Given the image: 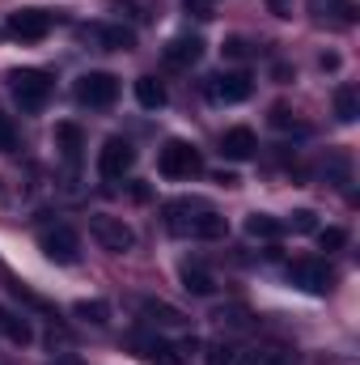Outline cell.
I'll use <instances>...</instances> for the list:
<instances>
[{"mask_svg":"<svg viewBox=\"0 0 360 365\" xmlns=\"http://www.w3.org/2000/svg\"><path fill=\"white\" fill-rule=\"evenodd\" d=\"M90 234H93V242H97L102 251H110V255H127V251L136 247V230H132L123 217H110V212H93Z\"/></svg>","mask_w":360,"mask_h":365,"instance_id":"6da1fadb","label":"cell"},{"mask_svg":"<svg viewBox=\"0 0 360 365\" xmlns=\"http://www.w3.org/2000/svg\"><path fill=\"white\" fill-rule=\"evenodd\" d=\"M9 93L21 110H43L51 98V77L38 68H17V73H9Z\"/></svg>","mask_w":360,"mask_h":365,"instance_id":"7a4b0ae2","label":"cell"},{"mask_svg":"<svg viewBox=\"0 0 360 365\" xmlns=\"http://www.w3.org/2000/svg\"><path fill=\"white\" fill-rule=\"evenodd\" d=\"M157 170H162L166 179H195V175L203 170V158H199L195 145H186V140H170V145L162 149V158H157Z\"/></svg>","mask_w":360,"mask_h":365,"instance_id":"3957f363","label":"cell"},{"mask_svg":"<svg viewBox=\"0 0 360 365\" xmlns=\"http://www.w3.org/2000/svg\"><path fill=\"white\" fill-rule=\"evenodd\" d=\"M132 166H136V149H132L123 136H110V140L97 149V175H102V179H110V182L123 179Z\"/></svg>","mask_w":360,"mask_h":365,"instance_id":"277c9868","label":"cell"},{"mask_svg":"<svg viewBox=\"0 0 360 365\" xmlns=\"http://www.w3.org/2000/svg\"><path fill=\"white\" fill-rule=\"evenodd\" d=\"M38 247H43V255H47L51 264H77V259H81V238H77V230H68V225L47 230V234L38 238Z\"/></svg>","mask_w":360,"mask_h":365,"instance_id":"5b68a950","label":"cell"},{"mask_svg":"<svg viewBox=\"0 0 360 365\" xmlns=\"http://www.w3.org/2000/svg\"><path fill=\"white\" fill-rule=\"evenodd\" d=\"M9 34L21 38V43H38V38L51 34V13H43V9H17V13H9Z\"/></svg>","mask_w":360,"mask_h":365,"instance_id":"8992f818","label":"cell"},{"mask_svg":"<svg viewBox=\"0 0 360 365\" xmlns=\"http://www.w3.org/2000/svg\"><path fill=\"white\" fill-rule=\"evenodd\" d=\"M255 90V81H250V73H216V77H208V98L212 102H246Z\"/></svg>","mask_w":360,"mask_h":365,"instance_id":"52a82bcc","label":"cell"},{"mask_svg":"<svg viewBox=\"0 0 360 365\" xmlns=\"http://www.w3.org/2000/svg\"><path fill=\"white\" fill-rule=\"evenodd\" d=\"M77 98L85 102V106H110L115 98H119V81L110 77V73H85L81 81H77Z\"/></svg>","mask_w":360,"mask_h":365,"instance_id":"ba28073f","label":"cell"},{"mask_svg":"<svg viewBox=\"0 0 360 365\" xmlns=\"http://www.w3.org/2000/svg\"><path fill=\"white\" fill-rule=\"evenodd\" d=\"M288 280H292L297 289H305V293H327V289H331V268L318 264V259H297V264L288 268Z\"/></svg>","mask_w":360,"mask_h":365,"instance_id":"9c48e42d","label":"cell"},{"mask_svg":"<svg viewBox=\"0 0 360 365\" xmlns=\"http://www.w3.org/2000/svg\"><path fill=\"white\" fill-rule=\"evenodd\" d=\"M229 234V221L221 217V212H212V208H195L191 212V225H186V238H203V242H221Z\"/></svg>","mask_w":360,"mask_h":365,"instance_id":"30bf717a","label":"cell"},{"mask_svg":"<svg viewBox=\"0 0 360 365\" xmlns=\"http://www.w3.org/2000/svg\"><path fill=\"white\" fill-rule=\"evenodd\" d=\"M166 64H174V68H191V64H199V56H203V38L199 34H179V38H170L166 43Z\"/></svg>","mask_w":360,"mask_h":365,"instance_id":"8fae6325","label":"cell"},{"mask_svg":"<svg viewBox=\"0 0 360 365\" xmlns=\"http://www.w3.org/2000/svg\"><path fill=\"white\" fill-rule=\"evenodd\" d=\"M233 365H297V353L284 344H255V349L238 353Z\"/></svg>","mask_w":360,"mask_h":365,"instance_id":"7c38bea8","label":"cell"},{"mask_svg":"<svg viewBox=\"0 0 360 365\" xmlns=\"http://www.w3.org/2000/svg\"><path fill=\"white\" fill-rule=\"evenodd\" d=\"M255 149H259V140H255L250 128H229V132L221 136V153H225L229 162H250Z\"/></svg>","mask_w":360,"mask_h":365,"instance_id":"4fadbf2b","label":"cell"},{"mask_svg":"<svg viewBox=\"0 0 360 365\" xmlns=\"http://www.w3.org/2000/svg\"><path fill=\"white\" fill-rule=\"evenodd\" d=\"M90 38L102 43V51H132L136 47V30H127V26H90Z\"/></svg>","mask_w":360,"mask_h":365,"instance_id":"5bb4252c","label":"cell"},{"mask_svg":"<svg viewBox=\"0 0 360 365\" xmlns=\"http://www.w3.org/2000/svg\"><path fill=\"white\" fill-rule=\"evenodd\" d=\"M136 349H140V357L144 361H153V365H186L182 361V353H179V344H170V340H136Z\"/></svg>","mask_w":360,"mask_h":365,"instance_id":"9a60e30c","label":"cell"},{"mask_svg":"<svg viewBox=\"0 0 360 365\" xmlns=\"http://www.w3.org/2000/svg\"><path fill=\"white\" fill-rule=\"evenodd\" d=\"M0 336H4V340H13V344H30V340H34V327H30V319H26V314H17V310L0 306Z\"/></svg>","mask_w":360,"mask_h":365,"instance_id":"2e32d148","label":"cell"},{"mask_svg":"<svg viewBox=\"0 0 360 365\" xmlns=\"http://www.w3.org/2000/svg\"><path fill=\"white\" fill-rule=\"evenodd\" d=\"M140 314H144L149 323H162V327H182V323H186V314H182L179 306L157 302V297H144V302H140Z\"/></svg>","mask_w":360,"mask_h":365,"instance_id":"e0dca14e","label":"cell"},{"mask_svg":"<svg viewBox=\"0 0 360 365\" xmlns=\"http://www.w3.org/2000/svg\"><path fill=\"white\" fill-rule=\"evenodd\" d=\"M182 289L186 293H195V297H212L216 293V280H212V272L203 268V264H182Z\"/></svg>","mask_w":360,"mask_h":365,"instance_id":"ac0fdd59","label":"cell"},{"mask_svg":"<svg viewBox=\"0 0 360 365\" xmlns=\"http://www.w3.org/2000/svg\"><path fill=\"white\" fill-rule=\"evenodd\" d=\"M166 98H170V93H166V86H162L157 77H140V81H136V102H140L144 110H162Z\"/></svg>","mask_w":360,"mask_h":365,"instance_id":"d6986e66","label":"cell"},{"mask_svg":"<svg viewBox=\"0 0 360 365\" xmlns=\"http://www.w3.org/2000/svg\"><path fill=\"white\" fill-rule=\"evenodd\" d=\"M246 234H250V238H280V234H284V221H280V217H268V212H250V217H246Z\"/></svg>","mask_w":360,"mask_h":365,"instance_id":"ffe728a7","label":"cell"},{"mask_svg":"<svg viewBox=\"0 0 360 365\" xmlns=\"http://www.w3.org/2000/svg\"><path fill=\"white\" fill-rule=\"evenodd\" d=\"M335 115H339V123H356L360 98H356L352 86H339V90H335Z\"/></svg>","mask_w":360,"mask_h":365,"instance_id":"44dd1931","label":"cell"},{"mask_svg":"<svg viewBox=\"0 0 360 365\" xmlns=\"http://www.w3.org/2000/svg\"><path fill=\"white\" fill-rule=\"evenodd\" d=\"M73 314H77V319H85V323H93V327L110 323V306H106V302H97V297H90V302H77V306H73Z\"/></svg>","mask_w":360,"mask_h":365,"instance_id":"7402d4cb","label":"cell"},{"mask_svg":"<svg viewBox=\"0 0 360 365\" xmlns=\"http://www.w3.org/2000/svg\"><path fill=\"white\" fill-rule=\"evenodd\" d=\"M55 145L64 149V158H77L81 153V128L77 123H60L55 128Z\"/></svg>","mask_w":360,"mask_h":365,"instance_id":"603a6c76","label":"cell"},{"mask_svg":"<svg viewBox=\"0 0 360 365\" xmlns=\"http://www.w3.org/2000/svg\"><path fill=\"white\" fill-rule=\"evenodd\" d=\"M314 9H318V13H322V9H335L339 21H352V17H356V4H352V0H314Z\"/></svg>","mask_w":360,"mask_h":365,"instance_id":"cb8c5ba5","label":"cell"},{"mask_svg":"<svg viewBox=\"0 0 360 365\" xmlns=\"http://www.w3.org/2000/svg\"><path fill=\"white\" fill-rule=\"evenodd\" d=\"M271 128H280V132H284V128H301V123H297V115H292L284 102H275V106H271Z\"/></svg>","mask_w":360,"mask_h":365,"instance_id":"d4e9b609","label":"cell"},{"mask_svg":"<svg viewBox=\"0 0 360 365\" xmlns=\"http://www.w3.org/2000/svg\"><path fill=\"white\" fill-rule=\"evenodd\" d=\"M318 242H322V251H339V247H344V242H348V234H344V230H335V225H331V230H322V234H318Z\"/></svg>","mask_w":360,"mask_h":365,"instance_id":"484cf974","label":"cell"},{"mask_svg":"<svg viewBox=\"0 0 360 365\" xmlns=\"http://www.w3.org/2000/svg\"><path fill=\"white\" fill-rule=\"evenodd\" d=\"M288 225H292V230H297V234H309V230H314V225H318V217H314V212H309V208H301V212H292V221H288Z\"/></svg>","mask_w":360,"mask_h":365,"instance_id":"4316f807","label":"cell"},{"mask_svg":"<svg viewBox=\"0 0 360 365\" xmlns=\"http://www.w3.org/2000/svg\"><path fill=\"white\" fill-rule=\"evenodd\" d=\"M208 365H233V349L229 344H208Z\"/></svg>","mask_w":360,"mask_h":365,"instance_id":"83f0119b","label":"cell"},{"mask_svg":"<svg viewBox=\"0 0 360 365\" xmlns=\"http://www.w3.org/2000/svg\"><path fill=\"white\" fill-rule=\"evenodd\" d=\"M225 56L229 60H246L250 56V43L246 38H225Z\"/></svg>","mask_w":360,"mask_h":365,"instance_id":"f1b7e54d","label":"cell"},{"mask_svg":"<svg viewBox=\"0 0 360 365\" xmlns=\"http://www.w3.org/2000/svg\"><path fill=\"white\" fill-rule=\"evenodd\" d=\"M216 323H233V327H242V323H246V310H242V306H225V310H216Z\"/></svg>","mask_w":360,"mask_h":365,"instance_id":"f546056e","label":"cell"},{"mask_svg":"<svg viewBox=\"0 0 360 365\" xmlns=\"http://www.w3.org/2000/svg\"><path fill=\"white\" fill-rule=\"evenodd\" d=\"M13 149H17V132L9 119H0V153H13Z\"/></svg>","mask_w":360,"mask_h":365,"instance_id":"4dcf8cb0","label":"cell"},{"mask_svg":"<svg viewBox=\"0 0 360 365\" xmlns=\"http://www.w3.org/2000/svg\"><path fill=\"white\" fill-rule=\"evenodd\" d=\"M268 9L275 17H292V0H268Z\"/></svg>","mask_w":360,"mask_h":365,"instance_id":"1f68e13d","label":"cell"},{"mask_svg":"<svg viewBox=\"0 0 360 365\" xmlns=\"http://www.w3.org/2000/svg\"><path fill=\"white\" fill-rule=\"evenodd\" d=\"M179 353H182V361H186V357H195V353H199V340H195V336H186V340L179 344Z\"/></svg>","mask_w":360,"mask_h":365,"instance_id":"d6a6232c","label":"cell"},{"mask_svg":"<svg viewBox=\"0 0 360 365\" xmlns=\"http://www.w3.org/2000/svg\"><path fill=\"white\" fill-rule=\"evenodd\" d=\"M47 365H81L77 357H64V361H47Z\"/></svg>","mask_w":360,"mask_h":365,"instance_id":"836d02e7","label":"cell"}]
</instances>
